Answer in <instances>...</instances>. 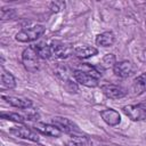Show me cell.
<instances>
[{
	"label": "cell",
	"mask_w": 146,
	"mask_h": 146,
	"mask_svg": "<svg viewBox=\"0 0 146 146\" xmlns=\"http://www.w3.org/2000/svg\"><path fill=\"white\" fill-rule=\"evenodd\" d=\"M44 32H46V27L43 25H34V26L21 30L15 35V39L19 42H31L39 39Z\"/></svg>",
	"instance_id": "obj_2"
},
{
	"label": "cell",
	"mask_w": 146,
	"mask_h": 146,
	"mask_svg": "<svg viewBox=\"0 0 146 146\" xmlns=\"http://www.w3.org/2000/svg\"><path fill=\"white\" fill-rule=\"evenodd\" d=\"M67 146H92V141L86 136H72L67 141Z\"/></svg>",
	"instance_id": "obj_17"
},
{
	"label": "cell",
	"mask_w": 146,
	"mask_h": 146,
	"mask_svg": "<svg viewBox=\"0 0 146 146\" xmlns=\"http://www.w3.org/2000/svg\"><path fill=\"white\" fill-rule=\"evenodd\" d=\"M132 91L135 95H141L146 91V73L138 75L132 83Z\"/></svg>",
	"instance_id": "obj_14"
},
{
	"label": "cell",
	"mask_w": 146,
	"mask_h": 146,
	"mask_svg": "<svg viewBox=\"0 0 146 146\" xmlns=\"http://www.w3.org/2000/svg\"><path fill=\"white\" fill-rule=\"evenodd\" d=\"M15 86H16V81H15L14 75L10 72H8V71H6V70L2 68V73H1V87L2 88H6V89H13V88H15Z\"/></svg>",
	"instance_id": "obj_18"
},
{
	"label": "cell",
	"mask_w": 146,
	"mask_h": 146,
	"mask_svg": "<svg viewBox=\"0 0 146 146\" xmlns=\"http://www.w3.org/2000/svg\"><path fill=\"white\" fill-rule=\"evenodd\" d=\"M16 15L15 10L13 8H1V11H0V17L2 21H6V19H11L14 18Z\"/></svg>",
	"instance_id": "obj_21"
},
{
	"label": "cell",
	"mask_w": 146,
	"mask_h": 146,
	"mask_svg": "<svg viewBox=\"0 0 146 146\" xmlns=\"http://www.w3.org/2000/svg\"><path fill=\"white\" fill-rule=\"evenodd\" d=\"M34 129L41 132L42 135H46L49 137H59L62 135V131L56 125L49 124V123H35Z\"/></svg>",
	"instance_id": "obj_11"
},
{
	"label": "cell",
	"mask_w": 146,
	"mask_h": 146,
	"mask_svg": "<svg viewBox=\"0 0 146 146\" xmlns=\"http://www.w3.org/2000/svg\"><path fill=\"white\" fill-rule=\"evenodd\" d=\"M33 48L41 59H47L51 56V48L49 44L44 42H39L36 44H33Z\"/></svg>",
	"instance_id": "obj_16"
},
{
	"label": "cell",
	"mask_w": 146,
	"mask_h": 146,
	"mask_svg": "<svg viewBox=\"0 0 146 146\" xmlns=\"http://www.w3.org/2000/svg\"><path fill=\"white\" fill-rule=\"evenodd\" d=\"M102 91L104 92V95L111 99H120L123 98L127 92L122 87L115 86V84H111V83H106L102 86Z\"/></svg>",
	"instance_id": "obj_6"
},
{
	"label": "cell",
	"mask_w": 146,
	"mask_h": 146,
	"mask_svg": "<svg viewBox=\"0 0 146 146\" xmlns=\"http://www.w3.org/2000/svg\"><path fill=\"white\" fill-rule=\"evenodd\" d=\"M114 41H115V35L110 31L103 32V33H100V34H98L96 36V43L98 46L110 47V46H112L114 43Z\"/></svg>",
	"instance_id": "obj_15"
},
{
	"label": "cell",
	"mask_w": 146,
	"mask_h": 146,
	"mask_svg": "<svg viewBox=\"0 0 146 146\" xmlns=\"http://www.w3.org/2000/svg\"><path fill=\"white\" fill-rule=\"evenodd\" d=\"M124 114L132 121H140L146 119V112L138 105H127L123 108Z\"/></svg>",
	"instance_id": "obj_7"
},
{
	"label": "cell",
	"mask_w": 146,
	"mask_h": 146,
	"mask_svg": "<svg viewBox=\"0 0 146 146\" xmlns=\"http://www.w3.org/2000/svg\"><path fill=\"white\" fill-rule=\"evenodd\" d=\"M97 52H98V50L91 46H82V47H78L74 49V55L80 59L90 58V57L97 55Z\"/></svg>",
	"instance_id": "obj_13"
},
{
	"label": "cell",
	"mask_w": 146,
	"mask_h": 146,
	"mask_svg": "<svg viewBox=\"0 0 146 146\" xmlns=\"http://www.w3.org/2000/svg\"><path fill=\"white\" fill-rule=\"evenodd\" d=\"M100 116L104 120V122L111 127H115L121 122V116L117 111L113 108H107L100 112Z\"/></svg>",
	"instance_id": "obj_10"
},
{
	"label": "cell",
	"mask_w": 146,
	"mask_h": 146,
	"mask_svg": "<svg viewBox=\"0 0 146 146\" xmlns=\"http://www.w3.org/2000/svg\"><path fill=\"white\" fill-rule=\"evenodd\" d=\"M116 64V59H115V56L113 54H107L103 57L102 59V64H99L104 70L105 68H113L114 65Z\"/></svg>",
	"instance_id": "obj_19"
},
{
	"label": "cell",
	"mask_w": 146,
	"mask_h": 146,
	"mask_svg": "<svg viewBox=\"0 0 146 146\" xmlns=\"http://www.w3.org/2000/svg\"><path fill=\"white\" fill-rule=\"evenodd\" d=\"M133 71H135V67H133L132 63H130L128 60L116 62V64L113 67V72L115 73V75H117L120 78H128L133 73Z\"/></svg>",
	"instance_id": "obj_8"
},
{
	"label": "cell",
	"mask_w": 146,
	"mask_h": 146,
	"mask_svg": "<svg viewBox=\"0 0 146 146\" xmlns=\"http://www.w3.org/2000/svg\"><path fill=\"white\" fill-rule=\"evenodd\" d=\"M3 99H6V102L17 108H29L32 106V100L26 99V98H21V97H14V96H3Z\"/></svg>",
	"instance_id": "obj_12"
},
{
	"label": "cell",
	"mask_w": 146,
	"mask_h": 146,
	"mask_svg": "<svg viewBox=\"0 0 146 146\" xmlns=\"http://www.w3.org/2000/svg\"><path fill=\"white\" fill-rule=\"evenodd\" d=\"M139 106H140V107H141V108H143V110L146 112V102H144V103H140V104H139Z\"/></svg>",
	"instance_id": "obj_24"
},
{
	"label": "cell",
	"mask_w": 146,
	"mask_h": 146,
	"mask_svg": "<svg viewBox=\"0 0 146 146\" xmlns=\"http://www.w3.org/2000/svg\"><path fill=\"white\" fill-rule=\"evenodd\" d=\"M1 117L6 119V120L14 121V122H18V123H23L26 120L25 116H23L18 113H1Z\"/></svg>",
	"instance_id": "obj_20"
},
{
	"label": "cell",
	"mask_w": 146,
	"mask_h": 146,
	"mask_svg": "<svg viewBox=\"0 0 146 146\" xmlns=\"http://www.w3.org/2000/svg\"><path fill=\"white\" fill-rule=\"evenodd\" d=\"M73 76L75 79V81L79 83V84H82L84 87H88V88H95L98 86V79L91 76L90 74L81 71V70H75L73 72Z\"/></svg>",
	"instance_id": "obj_5"
},
{
	"label": "cell",
	"mask_w": 146,
	"mask_h": 146,
	"mask_svg": "<svg viewBox=\"0 0 146 146\" xmlns=\"http://www.w3.org/2000/svg\"><path fill=\"white\" fill-rule=\"evenodd\" d=\"M51 124L56 125L62 132L65 133H70V135H74V133H79L80 129L79 127L71 121L67 117H62V116H55L51 119Z\"/></svg>",
	"instance_id": "obj_3"
},
{
	"label": "cell",
	"mask_w": 146,
	"mask_h": 146,
	"mask_svg": "<svg viewBox=\"0 0 146 146\" xmlns=\"http://www.w3.org/2000/svg\"><path fill=\"white\" fill-rule=\"evenodd\" d=\"M50 48H51V56L56 58H67L74 52V49L72 48L71 44L59 42V41L52 42L50 44Z\"/></svg>",
	"instance_id": "obj_4"
},
{
	"label": "cell",
	"mask_w": 146,
	"mask_h": 146,
	"mask_svg": "<svg viewBox=\"0 0 146 146\" xmlns=\"http://www.w3.org/2000/svg\"><path fill=\"white\" fill-rule=\"evenodd\" d=\"M56 73L58 76H60L62 80H64L65 82L68 80L67 76H68V68L66 67V65H58L57 68H56Z\"/></svg>",
	"instance_id": "obj_22"
},
{
	"label": "cell",
	"mask_w": 146,
	"mask_h": 146,
	"mask_svg": "<svg viewBox=\"0 0 146 146\" xmlns=\"http://www.w3.org/2000/svg\"><path fill=\"white\" fill-rule=\"evenodd\" d=\"M64 7H65V3L63 1H52L49 5V9H51V11H55V13L64 9Z\"/></svg>",
	"instance_id": "obj_23"
},
{
	"label": "cell",
	"mask_w": 146,
	"mask_h": 146,
	"mask_svg": "<svg viewBox=\"0 0 146 146\" xmlns=\"http://www.w3.org/2000/svg\"><path fill=\"white\" fill-rule=\"evenodd\" d=\"M40 59L41 58L38 56L33 46H30L26 49H24V51L22 54V63H23L25 70L29 71V72H32V73L36 72L39 70Z\"/></svg>",
	"instance_id": "obj_1"
},
{
	"label": "cell",
	"mask_w": 146,
	"mask_h": 146,
	"mask_svg": "<svg viewBox=\"0 0 146 146\" xmlns=\"http://www.w3.org/2000/svg\"><path fill=\"white\" fill-rule=\"evenodd\" d=\"M9 132L18 138H23V139H27V140H32V141H39V136L38 133H35L34 131H32L31 129L26 128V127H18V128H11L9 130Z\"/></svg>",
	"instance_id": "obj_9"
}]
</instances>
